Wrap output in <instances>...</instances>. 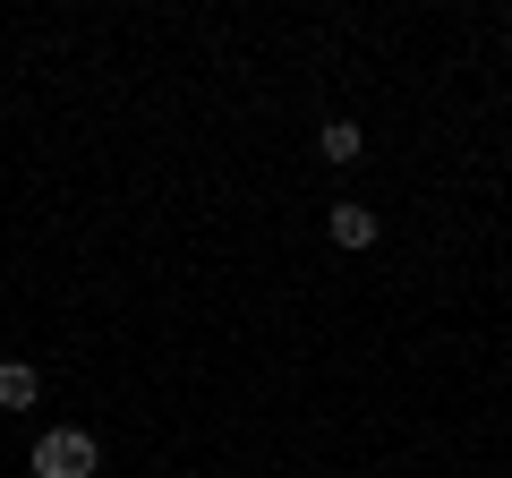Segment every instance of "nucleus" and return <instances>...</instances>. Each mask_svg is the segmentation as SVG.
Listing matches in <instances>:
<instances>
[{
    "label": "nucleus",
    "mask_w": 512,
    "mask_h": 478,
    "mask_svg": "<svg viewBox=\"0 0 512 478\" xmlns=\"http://www.w3.org/2000/svg\"><path fill=\"white\" fill-rule=\"evenodd\" d=\"M26 461H35V478H94V436L86 427H43Z\"/></svg>",
    "instance_id": "obj_1"
},
{
    "label": "nucleus",
    "mask_w": 512,
    "mask_h": 478,
    "mask_svg": "<svg viewBox=\"0 0 512 478\" xmlns=\"http://www.w3.org/2000/svg\"><path fill=\"white\" fill-rule=\"evenodd\" d=\"M325 231H333V248H376V231H384V222L367 214V205H333V214H325Z\"/></svg>",
    "instance_id": "obj_2"
},
{
    "label": "nucleus",
    "mask_w": 512,
    "mask_h": 478,
    "mask_svg": "<svg viewBox=\"0 0 512 478\" xmlns=\"http://www.w3.org/2000/svg\"><path fill=\"white\" fill-rule=\"evenodd\" d=\"M35 368H26V359H0V410H26V402H35Z\"/></svg>",
    "instance_id": "obj_3"
},
{
    "label": "nucleus",
    "mask_w": 512,
    "mask_h": 478,
    "mask_svg": "<svg viewBox=\"0 0 512 478\" xmlns=\"http://www.w3.org/2000/svg\"><path fill=\"white\" fill-rule=\"evenodd\" d=\"M316 146H325V163H359L367 129H359V120H325V137H316Z\"/></svg>",
    "instance_id": "obj_4"
}]
</instances>
